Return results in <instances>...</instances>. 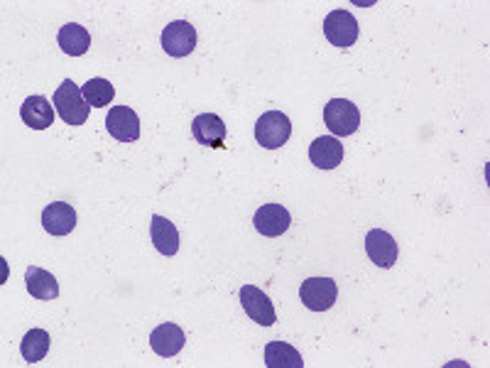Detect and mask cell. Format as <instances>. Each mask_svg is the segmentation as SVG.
I'll list each match as a JSON object with an SVG mask.
<instances>
[{
	"mask_svg": "<svg viewBox=\"0 0 490 368\" xmlns=\"http://www.w3.org/2000/svg\"><path fill=\"white\" fill-rule=\"evenodd\" d=\"M54 109H57L59 119L67 126H84L88 120V101L84 99V91L78 89L71 79L61 81V86L54 91Z\"/></svg>",
	"mask_w": 490,
	"mask_h": 368,
	"instance_id": "1",
	"label": "cell"
},
{
	"mask_svg": "<svg viewBox=\"0 0 490 368\" xmlns=\"http://www.w3.org/2000/svg\"><path fill=\"white\" fill-rule=\"evenodd\" d=\"M290 135H292V120L282 110H267L255 123V140L267 150L282 148Z\"/></svg>",
	"mask_w": 490,
	"mask_h": 368,
	"instance_id": "2",
	"label": "cell"
},
{
	"mask_svg": "<svg viewBox=\"0 0 490 368\" xmlns=\"http://www.w3.org/2000/svg\"><path fill=\"white\" fill-rule=\"evenodd\" d=\"M323 123L336 135H353L361 128V110L348 99H331L323 106Z\"/></svg>",
	"mask_w": 490,
	"mask_h": 368,
	"instance_id": "3",
	"label": "cell"
},
{
	"mask_svg": "<svg viewBox=\"0 0 490 368\" xmlns=\"http://www.w3.org/2000/svg\"><path fill=\"white\" fill-rule=\"evenodd\" d=\"M196 42H199L196 28L186 20L169 22L165 28V32H162V50H165L169 57H176V60L189 57V54L196 50Z\"/></svg>",
	"mask_w": 490,
	"mask_h": 368,
	"instance_id": "4",
	"label": "cell"
},
{
	"mask_svg": "<svg viewBox=\"0 0 490 368\" xmlns=\"http://www.w3.org/2000/svg\"><path fill=\"white\" fill-rule=\"evenodd\" d=\"M304 307L312 312H326L333 307V302L339 298V288L331 278H306L299 288Z\"/></svg>",
	"mask_w": 490,
	"mask_h": 368,
	"instance_id": "5",
	"label": "cell"
},
{
	"mask_svg": "<svg viewBox=\"0 0 490 368\" xmlns=\"http://www.w3.org/2000/svg\"><path fill=\"white\" fill-rule=\"evenodd\" d=\"M323 35L333 47H353L358 40V20L348 11H331L323 20Z\"/></svg>",
	"mask_w": 490,
	"mask_h": 368,
	"instance_id": "6",
	"label": "cell"
},
{
	"mask_svg": "<svg viewBox=\"0 0 490 368\" xmlns=\"http://www.w3.org/2000/svg\"><path fill=\"white\" fill-rule=\"evenodd\" d=\"M241 305H243L245 315L253 319L255 324H260V327H273L274 322H277L273 299L267 298L260 288H255V285H243L241 288Z\"/></svg>",
	"mask_w": 490,
	"mask_h": 368,
	"instance_id": "7",
	"label": "cell"
},
{
	"mask_svg": "<svg viewBox=\"0 0 490 368\" xmlns=\"http://www.w3.org/2000/svg\"><path fill=\"white\" fill-rule=\"evenodd\" d=\"M365 253H368V258L378 266V268H392L395 263H397V243L392 239L388 231L382 229H372L368 231V236H365Z\"/></svg>",
	"mask_w": 490,
	"mask_h": 368,
	"instance_id": "8",
	"label": "cell"
},
{
	"mask_svg": "<svg viewBox=\"0 0 490 368\" xmlns=\"http://www.w3.org/2000/svg\"><path fill=\"white\" fill-rule=\"evenodd\" d=\"M253 224L257 233H263L267 239H277V236H282L284 231L290 229L292 217H290V211L284 209L282 204H263L260 209L255 211Z\"/></svg>",
	"mask_w": 490,
	"mask_h": 368,
	"instance_id": "9",
	"label": "cell"
},
{
	"mask_svg": "<svg viewBox=\"0 0 490 368\" xmlns=\"http://www.w3.org/2000/svg\"><path fill=\"white\" fill-rule=\"evenodd\" d=\"M106 128L120 143H133L140 138V119L130 106H113L108 110Z\"/></svg>",
	"mask_w": 490,
	"mask_h": 368,
	"instance_id": "10",
	"label": "cell"
},
{
	"mask_svg": "<svg viewBox=\"0 0 490 368\" xmlns=\"http://www.w3.org/2000/svg\"><path fill=\"white\" fill-rule=\"evenodd\" d=\"M186 344V334L182 331V327H176L172 322H165V324H159L157 329H152V334H150V347L155 351L157 356L162 358H172L176 356Z\"/></svg>",
	"mask_w": 490,
	"mask_h": 368,
	"instance_id": "11",
	"label": "cell"
},
{
	"mask_svg": "<svg viewBox=\"0 0 490 368\" xmlns=\"http://www.w3.org/2000/svg\"><path fill=\"white\" fill-rule=\"evenodd\" d=\"M42 226L52 236H67L77 229V211L67 201H54L42 211Z\"/></svg>",
	"mask_w": 490,
	"mask_h": 368,
	"instance_id": "12",
	"label": "cell"
},
{
	"mask_svg": "<svg viewBox=\"0 0 490 368\" xmlns=\"http://www.w3.org/2000/svg\"><path fill=\"white\" fill-rule=\"evenodd\" d=\"M192 133L199 145L206 148H224L225 143V123L216 113H201L192 123Z\"/></svg>",
	"mask_w": 490,
	"mask_h": 368,
	"instance_id": "13",
	"label": "cell"
},
{
	"mask_svg": "<svg viewBox=\"0 0 490 368\" xmlns=\"http://www.w3.org/2000/svg\"><path fill=\"white\" fill-rule=\"evenodd\" d=\"M20 119L32 130H45L54 123V103H49L45 96H29L20 106Z\"/></svg>",
	"mask_w": 490,
	"mask_h": 368,
	"instance_id": "14",
	"label": "cell"
},
{
	"mask_svg": "<svg viewBox=\"0 0 490 368\" xmlns=\"http://www.w3.org/2000/svg\"><path fill=\"white\" fill-rule=\"evenodd\" d=\"M309 159H312L314 168L319 169L339 168L343 162V145L339 143V138H333V135L316 138L312 143V148H309Z\"/></svg>",
	"mask_w": 490,
	"mask_h": 368,
	"instance_id": "15",
	"label": "cell"
},
{
	"mask_svg": "<svg viewBox=\"0 0 490 368\" xmlns=\"http://www.w3.org/2000/svg\"><path fill=\"white\" fill-rule=\"evenodd\" d=\"M150 239L155 243V249L162 253V256H175L179 250V231L169 219L165 217H152V224H150Z\"/></svg>",
	"mask_w": 490,
	"mask_h": 368,
	"instance_id": "16",
	"label": "cell"
},
{
	"mask_svg": "<svg viewBox=\"0 0 490 368\" xmlns=\"http://www.w3.org/2000/svg\"><path fill=\"white\" fill-rule=\"evenodd\" d=\"M59 47L64 54L69 57H81V54H86L88 47H91V37H88L86 28H81L77 22H67L57 35Z\"/></svg>",
	"mask_w": 490,
	"mask_h": 368,
	"instance_id": "17",
	"label": "cell"
},
{
	"mask_svg": "<svg viewBox=\"0 0 490 368\" xmlns=\"http://www.w3.org/2000/svg\"><path fill=\"white\" fill-rule=\"evenodd\" d=\"M25 282H28V292L37 299H54L59 295L57 278L45 268L29 266L25 273Z\"/></svg>",
	"mask_w": 490,
	"mask_h": 368,
	"instance_id": "18",
	"label": "cell"
},
{
	"mask_svg": "<svg viewBox=\"0 0 490 368\" xmlns=\"http://www.w3.org/2000/svg\"><path fill=\"white\" fill-rule=\"evenodd\" d=\"M265 366L267 368H304L299 351L284 341H270L265 347Z\"/></svg>",
	"mask_w": 490,
	"mask_h": 368,
	"instance_id": "19",
	"label": "cell"
},
{
	"mask_svg": "<svg viewBox=\"0 0 490 368\" xmlns=\"http://www.w3.org/2000/svg\"><path fill=\"white\" fill-rule=\"evenodd\" d=\"M49 344H52L49 331H45V329H29L28 334L22 337V344H20L22 358H25L28 364H39L42 358L47 356Z\"/></svg>",
	"mask_w": 490,
	"mask_h": 368,
	"instance_id": "20",
	"label": "cell"
},
{
	"mask_svg": "<svg viewBox=\"0 0 490 368\" xmlns=\"http://www.w3.org/2000/svg\"><path fill=\"white\" fill-rule=\"evenodd\" d=\"M81 91H84V99L88 101V106H91V109H103V106H108V103L113 101V96H116L113 84H110L108 79H101V77H96V79H88Z\"/></svg>",
	"mask_w": 490,
	"mask_h": 368,
	"instance_id": "21",
	"label": "cell"
}]
</instances>
